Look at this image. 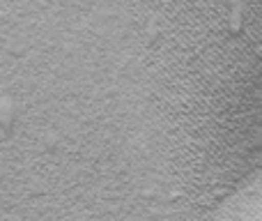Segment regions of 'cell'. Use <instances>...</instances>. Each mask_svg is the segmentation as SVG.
I'll use <instances>...</instances> for the list:
<instances>
[{
	"label": "cell",
	"mask_w": 262,
	"mask_h": 221,
	"mask_svg": "<svg viewBox=\"0 0 262 221\" xmlns=\"http://www.w3.org/2000/svg\"><path fill=\"white\" fill-rule=\"evenodd\" d=\"M14 120H16V104H14L12 97L3 95L0 97V127L5 131H12Z\"/></svg>",
	"instance_id": "1"
},
{
	"label": "cell",
	"mask_w": 262,
	"mask_h": 221,
	"mask_svg": "<svg viewBox=\"0 0 262 221\" xmlns=\"http://www.w3.org/2000/svg\"><path fill=\"white\" fill-rule=\"evenodd\" d=\"M239 30H242V3L235 0L230 12V32H239Z\"/></svg>",
	"instance_id": "2"
}]
</instances>
